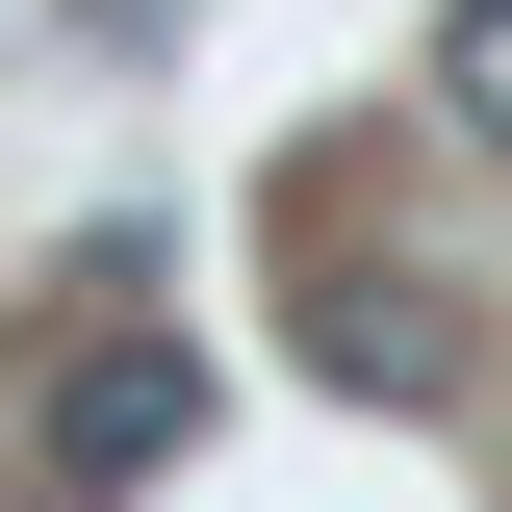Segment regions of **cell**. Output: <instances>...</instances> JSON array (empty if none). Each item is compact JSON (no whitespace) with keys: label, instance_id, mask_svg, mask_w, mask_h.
Wrapping results in <instances>:
<instances>
[{"label":"cell","instance_id":"1","mask_svg":"<svg viewBox=\"0 0 512 512\" xmlns=\"http://www.w3.org/2000/svg\"><path fill=\"white\" fill-rule=\"evenodd\" d=\"M180 436H205V359H180V333H77L52 410H26V512H128Z\"/></svg>","mask_w":512,"mask_h":512},{"label":"cell","instance_id":"2","mask_svg":"<svg viewBox=\"0 0 512 512\" xmlns=\"http://www.w3.org/2000/svg\"><path fill=\"white\" fill-rule=\"evenodd\" d=\"M436 128H461V154H512V0H461V26H436Z\"/></svg>","mask_w":512,"mask_h":512},{"label":"cell","instance_id":"3","mask_svg":"<svg viewBox=\"0 0 512 512\" xmlns=\"http://www.w3.org/2000/svg\"><path fill=\"white\" fill-rule=\"evenodd\" d=\"M103 26H154V0H103Z\"/></svg>","mask_w":512,"mask_h":512}]
</instances>
